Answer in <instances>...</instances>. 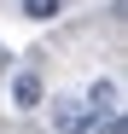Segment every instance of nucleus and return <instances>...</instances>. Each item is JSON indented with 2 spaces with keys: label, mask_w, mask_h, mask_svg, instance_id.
I'll return each instance as SVG.
<instances>
[{
  "label": "nucleus",
  "mask_w": 128,
  "mask_h": 134,
  "mask_svg": "<svg viewBox=\"0 0 128 134\" xmlns=\"http://www.w3.org/2000/svg\"><path fill=\"white\" fill-rule=\"evenodd\" d=\"M99 117L88 111V99H58L53 105V134H88Z\"/></svg>",
  "instance_id": "1"
},
{
  "label": "nucleus",
  "mask_w": 128,
  "mask_h": 134,
  "mask_svg": "<svg viewBox=\"0 0 128 134\" xmlns=\"http://www.w3.org/2000/svg\"><path fill=\"white\" fill-rule=\"evenodd\" d=\"M12 105H18V111H35V105H41V76H35V70H18V76H12Z\"/></svg>",
  "instance_id": "2"
},
{
  "label": "nucleus",
  "mask_w": 128,
  "mask_h": 134,
  "mask_svg": "<svg viewBox=\"0 0 128 134\" xmlns=\"http://www.w3.org/2000/svg\"><path fill=\"white\" fill-rule=\"evenodd\" d=\"M117 99H122V93H117V82H93V87H88V111H93V117H111Z\"/></svg>",
  "instance_id": "3"
},
{
  "label": "nucleus",
  "mask_w": 128,
  "mask_h": 134,
  "mask_svg": "<svg viewBox=\"0 0 128 134\" xmlns=\"http://www.w3.org/2000/svg\"><path fill=\"white\" fill-rule=\"evenodd\" d=\"M18 12L35 18V24H47V18H58V12H64V0H18Z\"/></svg>",
  "instance_id": "4"
},
{
  "label": "nucleus",
  "mask_w": 128,
  "mask_h": 134,
  "mask_svg": "<svg viewBox=\"0 0 128 134\" xmlns=\"http://www.w3.org/2000/svg\"><path fill=\"white\" fill-rule=\"evenodd\" d=\"M88 134H128V128H122V111H111V117H105V122H93Z\"/></svg>",
  "instance_id": "5"
},
{
  "label": "nucleus",
  "mask_w": 128,
  "mask_h": 134,
  "mask_svg": "<svg viewBox=\"0 0 128 134\" xmlns=\"http://www.w3.org/2000/svg\"><path fill=\"white\" fill-rule=\"evenodd\" d=\"M0 134H12V128H6V122H0Z\"/></svg>",
  "instance_id": "6"
}]
</instances>
